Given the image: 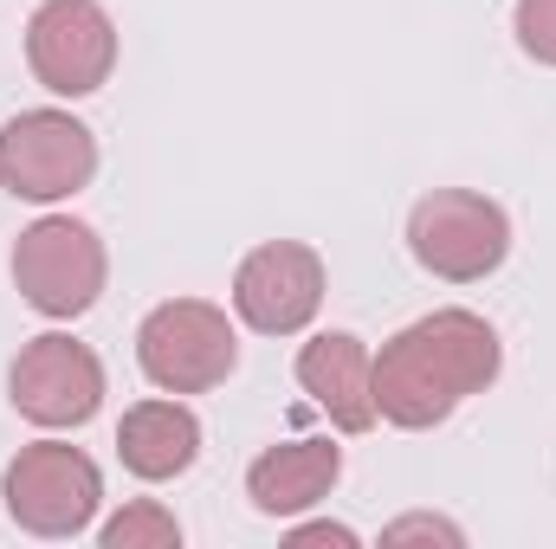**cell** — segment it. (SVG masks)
<instances>
[{
  "instance_id": "cell-1",
  "label": "cell",
  "mask_w": 556,
  "mask_h": 549,
  "mask_svg": "<svg viewBox=\"0 0 556 549\" xmlns=\"http://www.w3.org/2000/svg\"><path fill=\"white\" fill-rule=\"evenodd\" d=\"M505 369V343L479 310H433L395 330L376 356V413L389 426L427 433L472 395H485Z\"/></svg>"
},
{
  "instance_id": "cell-2",
  "label": "cell",
  "mask_w": 556,
  "mask_h": 549,
  "mask_svg": "<svg viewBox=\"0 0 556 549\" xmlns=\"http://www.w3.org/2000/svg\"><path fill=\"white\" fill-rule=\"evenodd\" d=\"M137 362L162 395H207L233 375L240 336L220 304L207 297H168L137 323Z\"/></svg>"
},
{
  "instance_id": "cell-3",
  "label": "cell",
  "mask_w": 556,
  "mask_h": 549,
  "mask_svg": "<svg viewBox=\"0 0 556 549\" xmlns=\"http://www.w3.org/2000/svg\"><path fill=\"white\" fill-rule=\"evenodd\" d=\"M104 278H111V253H104L98 227H85L72 214H46L13 240V284L52 323L85 317L104 297Z\"/></svg>"
},
{
  "instance_id": "cell-4",
  "label": "cell",
  "mask_w": 556,
  "mask_h": 549,
  "mask_svg": "<svg viewBox=\"0 0 556 549\" xmlns=\"http://www.w3.org/2000/svg\"><path fill=\"white\" fill-rule=\"evenodd\" d=\"M0 498L26 537H78V531H91V518L104 505V472L91 452H78L65 439H33L13 452Z\"/></svg>"
},
{
  "instance_id": "cell-5",
  "label": "cell",
  "mask_w": 556,
  "mask_h": 549,
  "mask_svg": "<svg viewBox=\"0 0 556 549\" xmlns=\"http://www.w3.org/2000/svg\"><path fill=\"white\" fill-rule=\"evenodd\" d=\"M408 253L420 272L446 278V284H479L505 266L511 253V220L492 194L472 188H433L420 194L408 214Z\"/></svg>"
},
{
  "instance_id": "cell-6",
  "label": "cell",
  "mask_w": 556,
  "mask_h": 549,
  "mask_svg": "<svg viewBox=\"0 0 556 549\" xmlns=\"http://www.w3.org/2000/svg\"><path fill=\"white\" fill-rule=\"evenodd\" d=\"M98 175V137L72 111H20L0 124V188L13 201H72Z\"/></svg>"
},
{
  "instance_id": "cell-7",
  "label": "cell",
  "mask_w": 556,
  "mask_h": 549,
  "mask_svg": "<svg viewBox=\"0 0 556 549\" xmlns=\"http://www.w3.org/2000/svg\"><path fill=\"white\" fill-rule=\"evenodd\" d=\"M26 65L52 98H91L117 72V20L98 0H39L26 20Z\"/></svg>"
},
{
  "instance_id": "cell-8",
  "label": "cell",
  "mask_w": 556,
  "mask_h": 549,
  "mask_svg": "<svg viewBox=\"0 0 556 549\" xmlns=\"http://www.w3.org/2000/svg\"><path fill=\"white\" fill-rule=\"evenodd\" d=\"M7 395L33 426H85L104 408V362L91 343L46 330V336L20 343V356L7 369Z\"/></svg>"
},
{
  "instance_id": "cell-9",
  "label": "cell",
  "mask_w": 556,
  "mask_h": 549,
  "mask_svg": "<svg viewBox=\"0 0 556 549\" xmlns=\"http://www.w3.org/2000/svg\"><path fill=\"white\" fill-rule=\"evenodd\" d=\"M233 310L260 336H298L324 310V259L304 240H266L233 272Z\"/></svg>"
},
{
  "instance_id": "cell-10",
  "label": "cell",
  "mask_w": 556,
  "mask_h": 549,
  "mask_svg": "<svg viewBox=\"0 0 556 549\" xmlns=\"http://www.w3.org/2000/svg\"><path fill=\"white\" fill-rule=\"evenodd\" d=\"M298 388L311 395L317 413H330L337 433H369L382 420L376 413V356L350 330H324L298 349Z\"/></svg>"
},
{
  "instance_id": "cell-11",
  "label": "cell",
  "mask_w": 556,
  "mask_h": 549,
  "mask_svg": "<svg viewBox=\"0 0 556 549\" xmlns=\"http://www.w3.org/2000/svg\"><path fill=\"white\" fill-rule=\"evenodd\" d=\"M337 478H343V446H330V439H285V446H266L247 465V498H253L260 518H298L317 498H330Z\"/></svg>"
},
{
  "instance_id": "cell-12",
  "label": "cell",
  "mask_w": 556,
  "mask_h": 549,
  "mask_svg": "<svg viewBox=\"0 0 556 549\" xmlns=\"http://www.w3.org/2000/svg\"><path fill=\"white\" fill-rule=\"evenodd\" d=\"M117 459L142 485H168L201 459V420L181 401H137L117 426Z\"/></svg>"
},
{
  "instance_id": "cell-13",
  "label": "cell",
  "mask_w": 556,
  "mask_h": 549,
  "mask_svg": "<svg viewBox=\"0 0 556 549\" xmlns=\"http://www.w3.org/2000/svg\"><path fill=\"white\" fill-rule=\"evenodd\" d=\"M104 549H181V524L155 498H137L104 524Z\"/></svg>"
},
{
  "instance_id": "cell-14",
  "label": "cell",
  "mask_w": 556,
  "mask_h": 549,
  "mask_svg": "<svg viewBox=\"0 0 556 549\" xmlns=\"http://www.w3.org/2000/svg\"><path fill=\"white\" fill-rule=\"evenodd\" d=\"M511 33H518L525 59H538V65L556 72V0H518L511 7Z\"/></svg>"
},
{
  "instance_id": "cell-15",
  "label": "cell",
  "mask_w": 556,
  "mask_h": 549,
  "mask_svg": "<svg viewBox=\"0 0 556 549\" xmlns=\"http://www.w3.org/2000/svg\"><path fill=\"white\" fill-rule=\"evenodd\" d=\"M415 537H433V544H466V531L459 524H446V518H395L389 531H382V544H415Z\"/></svg>"
},
{
  "instance_id": "cell-16",
  "label": "cell",
  "mask_w": 556,
  "mask_h": 549,
  "mask_svg": "<svg viewBox=\"0 0 556 549\" xmlns=\"http://www.w3.org/2000/svg\"><path fill=\"white\" fill-rule=\"evenodd\" d=\"M291 544H337V549H356V531L350 524H304V531H291Z\"/></svg>"
}]
</instances>
